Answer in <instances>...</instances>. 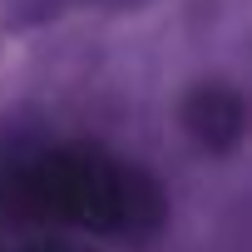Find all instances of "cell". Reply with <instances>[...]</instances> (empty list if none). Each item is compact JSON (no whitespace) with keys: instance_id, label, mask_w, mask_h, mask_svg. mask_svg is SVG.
<instances>
[{"instance_id":"277c9868","label":"cell","mask_w":252,"mask_h":252,"mask_svg":"<svg viewBox=\"0 0 252 252\" xmlns=\"http://www.w3.org/2000/svg\"><path fill=\"white\" fill-rule=\"evenodd\" d=\"M74 5H94V10H139L149 0H74Z\"/></svg>"},{"instance_id":"7a4b0ae2","label":"cell","mask_w":252,"mask_h":252,"mask_svg":"<svg viewBox=\"0 0 252 252\" xmlns=\"http://www.w3.org/2000/svg\"><path fill=\"white\" fill-rule=\"evenodd\" d=\"M178 124L203 158H227L247 139V99L227 79H198L178 99Z\"/></svg>"},{"instance_id":"6da1fadb","label":"cell","mask_w":252,"mask_h":252,"mask_svg":"<svg viewBox=\"0 0 252 252\" xmlns=\"http://www.w3.org/2000/svg\"><path fill=\"white\" fill-rule=\"evenodd\" d=\"M0 227L154 247L168 227V193L139 158H124L104 144H25L0 154Z\"/></svg>"},{"instance_id":"3957f363","label":"cell","mask_w":252,"mask_h":252,"mask_svg":"<svg viewBox=\"0 0 252 252\" xmlns=\"http://www.w3.org/2000/svg\"><path fill=\"white\" fill-rule=\"evenodd\" d=\"M15 252H99V247L84 242V237H74V232H35V237H25Z\"/></svg>"}]
</instances>
